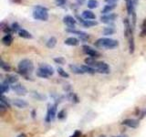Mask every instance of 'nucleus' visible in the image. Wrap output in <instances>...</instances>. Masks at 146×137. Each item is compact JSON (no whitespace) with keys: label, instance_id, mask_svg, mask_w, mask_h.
<instances>
[{"label":"nucleus","instance_id":"nucleus-1","mask_svg":"<svg viewBox=\"0 0 146 137\" xmlns=\"http://www.w3.org/2000/svg\"><path fill=\"white\" fill-rule=\"evenodd\" d=\"M85 63H86V65L95 69L96 71L99 72V73H101V74L110 73V67L105 62L98 61V60H95V59L90 57V58L85 60Z\"/></svg>","mask_w":146,"mask_h":137},{"label":"nucleus","instance_id":"nucleus-2","mask_svg":"<svg viewBox=\"0 0 146 137\" xmlns=\"http://www.w3.org/2000/svg\"><path fill=\"white\" fill-rule=\"evenodd\" d=\"M17 69H18V73L24 76L26 80H29V74L32 73L34 70V64L30 60L25 59V60H22L19 61Z\"/></svg>","mask_w":146,"mask_h":137},{"label":"nucleus","instance_id":"nucleus-3","mask_svg":"<svg viewBox=\"0 0 146 137\" xmlns=\"http://www.w3.org/2000/svg\"><path fill=\"white\" fill-rule=\"evenodd\" d=\"M95 46L97 48H106V49H113L119 46L118 40L109 38H100L95 42Z\"/></svg>","mask_w":146,"mask_h":137},{"label":"nucleus","instance_id":"nucleus-4","mask_svg":"<svg viewBox=\"0 0 146 137\" xmlns=\"http://www.w3.org/2000/svg\"><path fill=\"white\" fill-rule=\"evenodd\" d=\"M33 18L36 20L47 21L48 19V10L42 6H36L33 9Z\"/></svg>","mask_w":146,"mask_h":137},{"label":"nucleus","instance_id":"nucleus-5","mask_svg":"<svg viewBox=\"0 0 146 137\" xmlns=\"http://www.w3.org/2000/svg\"><path fill=\"white\" fill-rule=\"evenodd\" d=\"M82 49H83V52H84L86 55H88V56H90V58L96 59V58L100 57V53L99 52L98 50H96L95 48H91L90 46H88V45H83Z\"/></svg>","mask_w":146,"mask_h":137},{"label":"nucleus","instance_id":"nucleus-6","mask_svg":"<svg viewBox=\"0 0 146 137\" xmlns=\"http://www.w3.org/2000/svg\"><path fill=\"white\" fill-rule=\"evenodd\" d=\"M56 115H57V103L56 104H53V105H48L46 121L48 122H51V121H54Z\"/></svg>","mask_w":146,"mask_h":137},{"label":"nucleus","instance_id":"nucleus-7","mask_svg":"<svg viewBox=\"0 0 146 137\" xmlns=\"http://www.w3.org/2000/svg\"><path fill=\"white\" fill-rule=\"evenodd\" d=\"M66 31L69 33H71V34H74V35H78L79 37V39H81V40L82 41H86L90 39V36L86 32H83V31L76 30V29H70V28H67Z\"/></svg>","mask_w":146,"mask_h":137},{"label":"nucleus","instance_id":"nucleus-8","mask_svg":"<svg viewBox=\"0 0 146 137\" xmlns=\"http://www.w3.org/2000/svg\"><path fill=\"white\" fill-rule=\"evenodd\" d=\"M117 18V15L114 13H110V14H106L100 17V21L104 24H111L112 22L115 21V19Z\"/></svg>","mask_w":146,"mask_h":137},{"label":"nucleus","instance_id":"nucleus-9","mask_svg":"<svg viewBox=\"0 0 146 137\" xmlns=\"http://www.w3.org/2000/svg\"><path fill=\"white\" fill-rule=\"evenodd\" d=\"M11 88H12V90L18 95H26L27 93V89H26V87L23 86L22 84H20V83H16V84L12 85Z\"/></svg>","mask_w":146,"mask_h":137},{"label":"nucleus","instance_id":"nucleus-10","mask_svg":"<svg viewBox=\"0 0 146 137\" xmlns=\"http://www.w3.org/2000/svg\"><path fill=\"white\" fill-rule=\"evenodd\" d=\"M63 22L66 26H68V28L70 29H75V26H76V19L71 16H65L63 18Z\"/></svg>","mask_w":146,"mask_h":137},{"label":"nucleus","instance_id":"nucleus-11","mask_svg":"<svg viewBox=\"0 0 146 137\" xmlns=\"http://www.w3.org/2000/svg\"><path fill=\"white\" fill-rule=\"evenodd\" d=\"M121 124L130 128H137L140 124V122H139L138 120L135 119H126L121 122Z\"/></svg>","mask_w":146,"mask_h":137},{"label":"nucleus","instance_id":"nucleus-12","mask_svg":"<svg viewBox=\"0 0 146 137\" xmlns=\"http://www.w3.org/2000/svg\"><path fill=\"white\" fill-rule=\"evenodd\" d=\"M39 69H40L41 70H43L44 72H46L48 76H52L54 74V69L48 64H39Z\"/></svg>","mask_w":146,"mask_h":137},{"label":"nucleus","instance_id":"nucleus-13","mask_svg":"<svg viewBox=\"0 0 146 137\" xmlns=\"http://www.w3.org/2000/svg\"><path fill=\"white\" fill-rule=\"evenodd\" d=\"M126 8L127 12L130 16L135 13V3L134 0H126Z\"/></svg>","mask_w":146,"mask_h":137},{"label":"nucleus","instance_id":"nucleus-14","mask_svg":"<svg viewBox=\"0 0 146 137\" xmlns=\"http://www.w3.org/2000/svg\"><path fill=\"white\" fill-rule=\"evenodd\" d=\"M69 68L73 73L78 74V75L85 73L84 70H83L82 68H81V66H78V65H75V64H70V65L69 66Z\"/></svg>","mask_w":146,"mask_h":137},{"label":"nucleus","instance_id":"nucleus-15","mask_svg":"<svg viewBox=\"0 0 146 137\" xmlns=\"http://www.w3.org/2000/svg\"><path fill=\"white\" fill-rule=\"evenodd\" d=\"M13 104L15 105L16 107H17V108L19 109H23V108H26V107L27 106V102H26V100H22V99H15V100H13Z\"/></svg>","mask_w":146,"mask_h":137},{"label":"nucleus","instance_id":"nucleus-16","mask_svg":"<svg viewBox=\"0 0 146 137\" xmlns=\"http://www.w3.org/2000/svg\"><path fill=\"white\" fill-rule=\"evenodd\" d=\"M0 108H1V111H4L8 108H10V102H8V100L2 95L1 98H0Z\"/></svg>","mask_w":146,"mask_h":137},{"label":"nucleus","instance_id":"nucleus-17","mask_svg":"<svg viewBox=\"0 0 146 137\" xmlns=\"http://www.w3.org/2000/svg\"><path fill=\"white\" fill-rule=\"evenodd\" d=\"M82 18L86 20H94L96 18V16L91 10H85L82 12Z\"/></svg>","mask_w":146,"mask_h":137},{"label":"nucleus","instance_id":"nucleus-18","mask_svg":"<svg viewBox=\"0 0 146 137\" xmlns=\"http://www.w3.org/2000/svg\"><path fill=\"white\" fill-rule=\"evenodd\" d=\"M64 43H65L66 45H68V46H72V47H75V46H78V45L79 44V40L77 39V38H74V37H69V38H68L67 39H65V41H64Z\"/></svg>","mask_w":146,"mask_h":137},{"label":"nucleus","instance_id":"nucleus-19","mask_svg":"<svg viewBox=\"0 0 146 137\" xmlns=\"http://www.w3.org/2000/svg\"><path fill=\"white\" fill-rule=\"evenodd\" d=\"M115 8H116V4H108V5H106V6H104L103 9L101 10V13L103 14V15L110 14Z\"/></svg>","mask_w":146,"mask_h":137},{"label":"nucleus","instance_id":"nucleus-20","mask_svg":"<svg viewBox=\"0 0 146 137\" xmlns=\"http://www.w3.org/2000/svg\"><path fill=\"white\" fill-rule=\"evenodd\" d=\"M12 42H13V37L11 36V34H8L2 38V43L6 46H10Z\"/></svg>","mask_w":146,"mask_h":137},{"label":"nucleus","instance_id":"nucleus-21","mask_svg":"<svg viewBox=\"0 0 146 137\" xmlns=\"http://www.w3.org/2000/svg\"><path fill=\"white\" fill-rule=\"evenodd\" d=\"M5 81L8 83H9V84L14 85V84H16V83H17V81H18V77L16 75H8L6 77Z\"/></svg>","mask_w":146,"mask_h":137},{"label":"nucleus","instance_id":"nucleus-22","mask_svg":"<svg viewBox=\"0 0 146 137\" xmlns=\"http://www.w3.org/2000/svg\"><path fill=\"white\" fill-rule=\"evenodd\" d=\"M18 34V36H19L20 38H23V39H32V35H31L30 33L28 32L27 30H26V29H23L21 28V30L19 31V32L17 33Z\"/></svg>","mask_w":146,"mask_h":137},{"label":"nucleus","instance_id":"nucleus-23","mask_svg":"<svg viewBox=\"0 0 146 137\" xmlns=\"http://www.w3.org/2000/svg\"><path fill=\"white\" fill-rule=\"evenodd\" d=\"M81 24L84 27H91L98 25V22L95 20H84Z\"/></svg>","mask_w":146,"mask_h":137},{"label":"nucleus","instance_id":"nucleus-24","mask_svg":"<svg viewBox=\"0 0 146 137\" xmlns=\"http://www.w3.org/2000/svg\"><path fill=\"white\" fill-rule=\"evenodd\" d=\"M47 47L48 48H53L54 47L57 45V39L55 37H51L48 39V40L47 41Z\"/></svg>","mask_w":146,"mask_h":137},{"label":"nucleus","instance_id":"nucleus-25","mask_svg":"<svg viewBox=\"0 0 146 137\" xmlns=\"http://www.w3.org/2000/svg\"><path fill=\"white\" fill-rule=\"evenodd\" d=\"M31 95H32L33 98L38 100H45L47 99V97L45 96V95L41 94V93H39V92H36V91H32Z\"/></svg>","mask_w":146,"mask_h":137},{"label":"nucleus","instance_id":"nucleus-26","mask_svg":"<svg viewBox=\"0 0 146 137\" xmlns=\"http://www.w3.org/2000/svg\"><path fill=\"white\" fill-rule=\"evenodd\" d=\"M102 32H103V35H105V36L112 35V34L115 33V29H114L113 27H104Z\"/></svg>","mask_w":146,"mask_h":137},{"label":"nucleus","instance_id":"nucleus-27","mask_svg":"<svg viewBox=\"0 0 146 137\" xmlns=\"http://www.w3.org/2000/svg\"><path fill=\"white\" fill-rule=\"evenodd\" d=\"M81 68H82V70H84L85 73L94 74L95 72H97L95 69H93V68L90 67V66H88V65H83V66H81Z\"/></svg>","mask_w":146,"mask_h":137},{"label":"nucleus","instance_id":"nucleus-28","mask_svg":"<svg viewBox=\"0 0 146 137\" xmlns=\"http://www.w3.org/2000/svg\"><path fill=\"white\" fill-rule=\"evenodd\" d=\"M1 93H2V95L4 94V93L8 92V91H9V83H8L6 81H4L2 83H1Z\"/></svg>","mask_w":146,"mask_h":137},{"label":"nucleus","instance_id":"nucleus-29","mask_svg":"<svg viewBox=\"0 0 146 137\" xmlns=\"http://www.w3.org/2000/svg\"><path fill=\"white\" fill-rule=\"evenodd\" d=\"M99 6V2L97 0H88V8L90 9H94Z\"/></svg>","mask_w":146,"mask_h":137},{"label":"nucleus","instance_id":"nucleus-30","mask_svg":"<svg viewBox=\"0 0 146 137\" xmlns=\"http://www.w3.org/2000/svg\"><path fill=\"white\" fill-rule=\"evenodd\" d=\"M0 68H1L3 70H5V71H6V72H9L10 70H11L10 66L8 65V64H6L3 60H0Z\"/></svg>","mask_w":146,"mask_h":137},{"label":"nucleus","instance_id":"nucleus-31","mask_svg":"<svg viewBox=\"0 0 146 137\" xmlns=\"http://www.w3.org/2000/svg\"><path fill=\"white\" fill-rule=\"evenodd\" d=\"M68 99H69V100H71V102H79V99H78L77 95L75 94V93H73V92H69L68 93Z\"/></svg>","mask_w":146,"mask_h":137},{"label":"nucleus","instance_id":"nucleus-32","mask_svg":"<svg viewBox=\"0 0 146 137\" xmlns=\"http://www.w3.org/2000/svg\"><path fill=\"white\" fill-rule=\"evenodd\" d=\"M1 28H2V31H3V32L6 33V35H8V34H11V32L13 31V30H12L11 27H9L8 25L5 26L4 23H1Z\"/></svg>","mask_w":146,"mask_h":137},{"label":"nucleus","instance_id":"nucleus-33","mask_svg":"<svg viewBox=\"0 0 146 137\" xmlns=\"http://www.w3.org/2000/svg\"><path fill=\"white\" fill-rule=\"evenodd\" d=\"M36 76L39 77V78H42V79H48V78L49 77L46 72H44L43 70H41L40 69H39V70H36Z\"/></svg>","mask_w":146,"mask_h":137},{"label":"nucleus","instance_id":"nucleus-34","mask_svg":"<svg viewBox=\"0 0 146 137\" xmlns=\"http://www.w3.org/2000/svg\"><path fill=\"white\" fill-rule=\"evenodd\" d=\"M11 28H12V30H13V32H15V33H18L21 30V27H20L19 24L17 23V22H14V23L12 24Z\"/></svg>","mask_w":146,"mask_h":137},{"label":"nucleus","instance_id":"nucleus-35","mask_svg":"<svg viewBox=\"0 0 146 137\" xmlns=\"http://www.w3.org/2000/svg\"><path fill=\"white\" fill-rule=\"evenodd\" d=\"M58 70V73L60 74L61 77H63V78H69V74H68L67 72L62 69V68H58V70Z\"/></svg>","mask_w":146,"mask_h":137},{"label":"nucleus","instance_id":"nucleus-36","mask_svg":"<svg viewBox=\"0 0 146 137\" xmlns=\"http://www.w3.org/2000/svg\"><path fill=\"white\" fill-rule=\"evenodd\" d=\"M65 117H66L65 110H61L60 112H59V113H58V118H59V119L62 120V119H64Z\"/></svg>","mask_w":146,"mask_h":137},{"label":"nucleus","instance_id":"nucleus-37","mask_svg":"<svg viewBox=\"0 0 146 137\" xmlns=\"http://www.w3.org/2000/svg\"><path fill=\"white\" fill-rule=\"evenodd\" d=\"M54 61L58 64H64L65 63V60L61 57H59V58H55L54 59Z\"/></svg>","mask_w":146,"mask_h":137},{"label":"nucleus","instance_id":"nucleus-38","mask_svg":"<svg viewBox=\"0 0 146 137\" xmlns=\"http://www.w3.org/2000/svg\"><path fill=\"white\" fill-rule=\"evenodd\" d=\"M55 3L58 6H62L67 3V0H55Z\"/></svg>","mask_w":146,"mask_h":137},{"label":"nucleus","instance_id":"nucleus-39","mask_svg":"<svg viewBox=\"0 0 146 137\" xmlns=\"http://www.w3.org/2000/svg\"><path fill=\"white\" fill-rule=\"evenodd\" d=\"M81 132L77 131V132H75V133H73V134L71 135L70 137H79V136H81Z\"/></svg>","mask_w":146,"mask_h":137},{"label":"nucleus","instance_id":"nucleus-40","mask_svg":"<svg viewBox=\"0 0 146 137\" xmlns=\"http://www.w3.org/2000/svg\"><path fill=\"white\" fill-rule=\"evenodd\" d=\"M104 1L108 4H116V2H118V0H104Z\"/></svg>","mask_w":146,"mask_h":137},{"label":"nucleus","instance_id":"nucleus-41","mask_svg":"<svg viewBox=\"0 0 146 137\" xmlns=\"http://www.w3.org/2000/svg\"><path fill=\"white\" fill-rule=\"evenodd\" d=\"M77 1V3L79 5H82V4H84V2H85V0H76Z\"/></svg>","mask_w":146,"mask_h":137},{"label":"nucleus","instance_id":"nucleus-42","mask_svg":"<svg viewBox=\"0 0 146 137\" xmlns=\"http://www.w3.org/2000/svg\"><path fill=\"white\" fill-rule=\"evenodd\" d=\"M141 35L142 36H146V27H144L143 30L142 31V33H141Z\"/></svg>","mask_w":146,"mask_h":137},{"label":"nucleus","instance_id":"nucleus-43","mask_svg":"<svg viewBox=\"0 0 146 137\" xmlns=\"http://www.w3.org/2000/svg\"><path fill=\"white\" fill-rule=\"evenodd\" d=\"M17 137H26V134H24V133H21V134H19Z\"/></svg>","mask_w":146,"mask_h":137},{"label":"nucleus","instance_id":"nucleus-44","mask_svg":"<svg viewBox=\"0 0 146 137\" xmlns=\"http://www.w3.org/2000/svg\"><path fill=\"white\" fill-rule=\"evenodd\" d=\"M113 137H126V136H113Z\"/></svg>","mask_w":146,"mask_h":137}]
</instances>
